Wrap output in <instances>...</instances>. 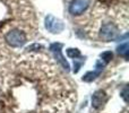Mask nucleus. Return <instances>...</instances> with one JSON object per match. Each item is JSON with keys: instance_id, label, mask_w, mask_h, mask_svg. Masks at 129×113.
<instances>
[{"instance_id": "obj_1", "label": "nucleus", "mask_w": 129, "mask_h": 113, "mask_svg": "<svg viewBox=\"0 0 129 113\" xmlns=\"http://www.w3.org/2000/svg\"><path fill=\"white\" fill-rule=\"evenodd\" d=\"M6 42L11 48H20L26 43V34L20 29H10L5 35Z\"/></svg>"}, {"instance_id": "obj_11", "label": "nucleus", "mask_w": 129, "mask_h": 113, "mask_svg": "<svg viewBox=\"0 0 129 113\" xmlns=\"http://www.w3.org/2000/svg\"><path fill=\"white\" fill-rule=\"evenodd\" d=\"M122 97L125 98V101L127 102V87L123 88V92H122Z\"/></svg>"}, {"instance_id": "obj_7", "label": "nucleus", "mask_w": 129, "mask_h": 113, "mask_svg": "<svg viewBox=\"0 0 129 113\" xmlns=\"http://www.w3.org/2000/svg\"><path fill=\"white\" fill-rule=\"evenodd\" d=\"M107 98H108L107 95H105V93L102 89L96 91L95 93L93 94V96H92V106H93L94 109H100V107H102V105L107 102Z\"/></svg>"}, {"instance_id": "obj_8", "label": "nucleus", "mask_w": 129, "mask_h": 113, "mask_svg": "<svg viewBox=\"0 0 129 113\" xmlns=\"http://www.w3.org/2000/svg\"><path fill=\"white\" fill-rule=\"evenodd\" d=\"M128 52H129V45L128 43H123V44H120V47H118V53L120 56H122L126 60L128 59Z\"/></svg>"}, {"instance_id": "obj_5", "label": "nucleus", "mask_w": 129, "mask_h": 113, "mask_svg": "<svg viewBox=\"0 0 129 113\" xmlns=\"http://www.w3.org/2000/svg\"><path fill=\"white\" fill-rule=\"evenodd\" d=\"M61 48H62L61 43H53V44H51V47H50V50L53 52L54 57L58 60L59 63L61 64V67H62L66 71H69L70 67H69V63L67 62V60L64 59V57L62 56V53H61Z\"/></svg>"}, {"instance_id": "obj_6", "label": "nucleus", "mask_w": 129, "mask_h": 113, "mask_svg": "<svg viewBox=\"0 0 129 113\" xmlns=\"http://www.w3.org/2000/svg\"><path fill=\"white\" fill-rule=\"evenodd\" d=\"M105 64L107 63H105L103 60H101V59L98 60L96 66H95V70L94 71H88L85 76H83V80H84V82L89 83V82H92V80H94L95 78H98L99 76H100V73L102 72V70H103V68L105 67Z\"/></svg>"}, {"instance_id": "obj_9", "label": "nucleus", "mask_w": 129, "mask_h": 113, "mask_svg": "<svg viewBox=\"0 0 129 113\" xmlns=\"http://www.w3.org/2000/svg\"><path fill=\"white\" fill-rule=\"evenodd\" d=\"M67 56L73 59H77L80 57V51L78 49H68L67 50Z\"/></svg>"}, {"instance_id": "obj_4", "label": "nucleus", "mask_w": 129, "mask_h": 113, "mask_svg": "<svg viewBox=\"0 0 129 113\" xmlns=\"http://www.w3.org/2000/svg\"><path fill=\"white\" fill-rule=\"evenodd\" d=\"M91 0H73L69 5V13L73 16H79L89 7Z\"/></svg>"}, {"instance_id": "obj_3", "label": "nucleus", "mask_w": 129, "mask_h": 113, "mask_svg": "<svg viewBox=\"0 0 129 113\" xmlns=\"http://www.w3.org/2000/svg\"><path fill=\"white\" fill-rule=\"evenodd\" d=\"M45 28L52 34H58L63 31L64 25L60 19L53 17L52 15H49L45 17Z\"/></svg>"}, {"instance_id": "obj_10", "label": "nucleus", "mask_w": 129, "mask_h": 113, "mask_svg": "<svg viewBox=\"0 0 129 113\" xmlns=\"http://www.w3.org/2000/svg\"><path fill=\"white\" fill-rule=\"evenodd\" d=\"M111 59H112V52L111 51H105L101 54V60H103L105 63H108Z\"/></svg>"}, {"instance_id": "obj_2", "label": "nucleus", "mask_w": 129, "mask_h": 113, "mask_svg": "<svg viewBox=\"0 0 129 113\" xmlns=\"http://www.w3.org/2000/svg\"><path fill=\"white\" fill-rule=\"evenodd\" d=\"M100 36L103 41H114L119 39V29L113 23H104L100 29Z\"/></svg>"}]
</instances>
